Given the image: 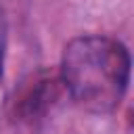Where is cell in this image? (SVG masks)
<instances>
[{
	"label": "cell",
	"mask_w": 134,
	"mask_h": 134,
	"mask_svg": "<svg viewBox=\"0 0 134 134\" xmlns=\"http://www.w3.org/2000/svg\"><path fill=\"white\" fill-rule=\"evenodd\" d=\"M0 71H2V50H0Z\"/></svg>",
	"instance_id": "obj_2"
},
{
	"label": "cell",
	"mask_w": 134,
	"mask_h": 134,
	"mask_svg": "<svg viewBox=\"0 0 134 134\" xmlns=\"http://www.w3.org/2000/svg\"><path fill=\"white\" fill-rule=\"evenodd\" d=\"M130 80L128 48L105 36L71 40L61 57V84L90 113H111L124 98Z\"/></svg>",
	"instance_id": "obj_1"
}]
</instances>
